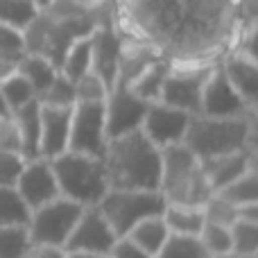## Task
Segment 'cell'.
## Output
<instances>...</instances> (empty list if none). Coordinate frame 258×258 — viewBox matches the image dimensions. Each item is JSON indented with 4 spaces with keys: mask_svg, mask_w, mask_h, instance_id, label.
<instances>
[{
    "mask_svg": "<svg viewBox=\"0 0 258 258\" xmlns=\"http://www.w3.org/2000/svg\"><path fill=\"white\" fill-rule=\"evenodd\" d=\"M109 188L159 190L161 150L141 132H129L107 143L102 156Z\"/></svg>",
    "mask_w": 258,
    "mask_h": 258,
    "instance_id": "6da1fadb",
    "label": "cell"
},
{
    "mask_svg": "<svg viewBox=\"0 0 258 258\" xmlns=\"http://www.w3.org/2000/svg\"><path fill=\"white\" fill-rule=\"evenodd\" d=\"M21 138V156L25 161L41 156V102L32 100L30 104L12 113Z\"/></svg>",
    "mask_w": 258,
    "mask_h": 258,
    "instance_id": "d6986e66",
    "label": "cell"
},
{
    "mask_svg": "<svg viewBox=\"0 0 258 258\" xmlns=\"http://www.w3.org/2000/svg\"><path fill=\"white\" fill-rule=\"evenodd\" d=\"M107 122L104 102H77L71 116V138L68 150L102 159L107 150Z\"/></svg>",
    "mask_w": 258,
    "mask_h": 258,
    "instance_id": "ba28073f",
    "label": "cell"
},
{
    "mask_svg": "<svg viewBox=\"0 0 258 258\" xmlns=\"http://www.w3.org/2000/svg\"><path fill=\"white\" fill-rule=\"evenodd\" d=\"M75 95L77 102H104L109 95V86L93 71H89L84 77L75 82Z\"/></svg>",
    "mask_w": 258,
    "mask_h": 258,
    "instance_id": "e575fe53",
    "label": "cell"
},
{
    "mask_svg": "<svg viewBox=\"0 0 258 258\" xmlns=\"http://www.w3.org/2000/svg\"><path fill=\"white\" fill-rule=\"evenodd\" d=\"M122 34L116 25H100L91 32V71L109 86H116Z\"/></svg>",
    "mask_w": 258,
    "mask_h": 258,
    "instance_id": "5bb4252c",
    "label": "cell"
},
{
    "mask_svg": "<svg viewBox=\"0 0 258 258\" xmlns=\"http://www.w3.org/2000/svg\"><path fill=\"white\" fill-rule=\"evenodd\" d=\"M170 68H172V61L168 57H161L156 59L152 66H147L132 84L127 86L132 93H136L141 100L145 102H159L161 98V89L165 84V77H168Z\"/></svg>",
    "mask_w": 258,
    "mask_h": 258,
    "instance_id": "7402d4cb",
    "label": "cell"
},
{
    "mask_svg": "<svg viewBox=\"0 0 258 258\" xmlns=\"http://www.w3.org/2000/svg\"><path fill=\"white\" fill-rule=\"evenodd\" d=\"M16 71L32 84V89H34V93H36V100H39V95L43 93V91L52 84L54 77H57L59 68L54 66L50 59L41 57V54L25 52L21 59H18V68H16Z\"/></svg>",
    "mask_w": 258,
    "mask_h": 258,
    "instance_id": "603a6c76",
    "label": "cell"
},
{
    "mask_svg": "<svg viewBox=\"0 0 258 258\" xmlns=\"http://www.w3.org/2000/svg\"><path fill=\"white\" fill-rule=\"evenodd\" d=\"M118 240L116 231L111 224L104 220L98 206H84L80 220H77L75 229L71 231L63 249L66 251H86V254H95L107 258L111 251L113 242Z\"/></svg>",
    "mask_w": 258,
    "mask_h": 258,
    "instance_id": "9c48e42d",
    "label": "cell"
},
{
    "mask_svg": "<svg viewBox=\"0 0 258 258\" xmlns=\"http://www.w3.org/2000/svg\"><path fill=\"white\" fill-rule=\"evenodd\" d=\"M30 206L25 204L14 186H0V227L30 222Z\"/></svg>",
    "mask_w": 258,
    "mask_h": 258,
    "instance_id": "484cf974",
    "label": "cell"
},
{
    "mask_svg": "<svg viewBox=\"0 0 258 258\" xmlns=\"http://www.w3.org/2000/svg\"><path fill=\"white\" fill-rule=\"evenodd\" d=\"M0 116H12V111H9L7 102H5V95H3V91H0Z\"/></svg>",
    "mask_w": 258,
    "mask_h": 258,
    "instance_id": "7dc6e473",
    "label": "cell"
},
{
    "mask_svg": "<svg viewBox=\"0 0 258 258\" xmlns=\"http://www.w3.org/2000/svg\"><path fill=\"white\" fill-rule=\"evenodd\" d=\"M247 111L249 109L245 107L242 98L233 89L224 68L218 63L211 71L209 80L204 84V91H202L200 113H204V116H218V118H240V116H247Z\"/></svg>",
    "mask_w": 258,
    "mask_h": 258,
    "instance_id": "4fadbf2b",
    "label": "cell"
},
{
    "mask_svg": "<svg viewBox=\"0 0 258 258\" xmlns=\"http://www.w3.org/2000/svg\"><path fill=\"white\" fill-rule=\"evenodd\" d=\"M147 107H150V102L141 100L127 86H113L104 100V122H107L109 141L141 129Z\"/></svg>",
    "mask_w": 258,
    "mask_h": 258,
    "instance_id": "30bf717a",
    "label": "cell"
},
{
    "mask_svg": "<svg viewBox=\"0 0 258 258\" xmlns=\"http://www.w3.org/2000/svg\"><path fill=\"white\" fill-rule=\"evenodd\" d=\"M172 236L165 224L163 215H152V218H145L127 233V238L132 242H136L143 251H147L152 258L161 251V247L168 242V238Z\"/></svg>",
    "mask_w": 258,
    "mask_h": 258,
    "instance_id": "ffe728a7",
    "label": "cell"
},
{
    "mask_svg": "<svg viewBox=\"0 0 258 258\" xmlns=\"http://www.w3.org/2000/svg\"><path fill=\"white\" fill-rule=\"evenodd\" d=\"M163 220L168 224L172 236H200L204 227V211L200 206H186V204H165Z\"/></svg>",
    "mask_w": 258,
    "mask_h": 258,
    "instance_id": "44dd1931",
    "label": "cell"
},
{
    "mask_svg": "<svg viewBox=\"0 0 258 258\" xmlns=\"http://www.w3.org/2000/svg\"><path fill=\"white\" fill-rule=\"evenodd\" d=\"M183 145L200 161L229 152L247 150V120L240 118H218L195 113L190 116Z\"/></svg>",
    "mask_w": 258,
    "mask_h": 258,
    "instance_id": "277c9868",
    "label": "cell"
},
{
    "mask_svg": "<svg viewBox=\"0 0 258 258\" xmlns=\"http://www.w3.org/2000/svg\"><path fill=\"white\" fill-rule=\"evenodd\" d=\"M218 63L220 61H172V68H170L165 84L161 89L159 102L188 111L192 116L200 113L202 91H204L211 71Z\"/></svg>",
    "mask_w": 258,
    "mask_h": 258,
    "instance_id": "8992f818",
    "label": "cell"
},
{
    "mask_svg": "<svg viewBox=\"0 0 258 258\" xmlns=\"http://www.w3.org/2000/svg\"><path fill=\"white\" fill-rule=\"evenodd\" d=\"M218 195H222L224 200L231 202V204L238 206V209L258 202V168L251 163V168L247 170L245 174H240L233 183H229L227 188H222Z\"/></svg>",
    "mask_w": 258,
    "mask_h": 258,
    "instance_id": "d4e9b609",
    "label": "cell"
},
{
    "mask_svg": "<svg viewBox=\"0 0 258 258\" xmlns=\"http://www.w3.org/2000/svg\"><path fill=\"white\" fill-rule=\"evenodd\" d=\"M211 258H249V256H240L236 251H229V254H222V256H211Z\"/></svg>",
    "mask_w": 258,
    "mask_h": 258,
    "instance_id": "681fc988",
    "label": "cell"
},
{
    "mask_svg": "<svg viewBox=\"0 0 258 258\" xmlns=\"http://www.w3.org/2000/svg\"><path fill=\"white\" fill-rule=\"evenodd\" d=\"M254 165H256V168H258V156L254 154Z\"/></svg>",
    "mask_w": 258,
    "mask_h": 258,
    "instance_id": "f907efd6",
    "label": "cell"
},
{
    "mask_svg": "<svg viewBox=\"0 0 258 258\" xmlns=\"http://www.w3.org/2000/svg\"><path fill=\"white\" fill-rule=\"evenodd\" d=\"M73 107L41 104V156L54 159L68 150Z\"/></svg>",
    "mask_w": 258,
    "mask_h": 258,
    "instance_id": "2e32d148",
    "label": "cell"
},
{
    "mask_svg": "<svg viewBox=\"0 0 258 258\" xmlns=\"http://www.w3.org/2000/svg\"><path fill=\"white\" fill-rule=\"evenodd\" d=\"M0 150H9L21 154V138H18L14 116H0Z\"/></svg>",
    "mask_w": 258,
    "mask_h": 258,
    "instance_id": "ab89813d",
    "label": "cell"
},
{
    "mask_svg": "<svg viewBox=\"0 0 258 258\" xmlns=\"http://www.w3.org/2000/svg\"><path fill=\"white\" fill-rule=\"evenodd\" d=\"M190 116L192 113L174 109V107H170V104L150 102V107H147V111H145V118H143L141 132L145 134L159 150L170 147V145H179V143H183Z\"/></svg>",
    "mask_w": 258,
    "mask_h": 258,
    "instance_id": "8fae6325",
    "label": "cell"
},
{
    "mask_svg": "<svg viewBox=\"0 0 258 258\" xmlns=\"http://www.w3.org/2000/svg\"><path fill=\"white\" fill-rule=\"evenodd\" d=\"M32 240L25 224L0 227V258H23Z\"/></svg>",
    "mask_w": 258,
    "mask_h": 258,
    "instance_id": "83f0119b",
    "label": "cell"
},
{
    "mask_svg": "<svg viewBox=\"0 0 258 258\" xmlns=\"http://www.w3.org/2000/svg\"><path fill=\"white\" fill-rule=\"evenodd\" d=\"M66 258H102V256L86 254V251H66Z\"/></svg>",
    "mask_w": 258,
    "mask_h": 258,
    "instance_id": "bcb514c9",
    "label": "cell"
},
{
    "mask_svg": "<svg viewBox=\"0 0 258 258\" xmlns=\"http://www.w3.org/2000/svg\"><path fill=\"white\" fill-rule=\"evenodd\" d=\"M100 213L104 215L118 238L127 236L141 220L161 215L165 200L159 190H141V188H109L98 202Z\"/></svg>",
    "mask_w": 258,
    "mask_h": 258,
    "instance_id": "5b68a950",
    "label": "cell"
},
{
    "mask_svg": "<svg viewBox=\"0 0 258 258\" xmlns=\"http://www.w3.org/2000/svg\"><path fill=\"white\" fill-rule=\"evenodd\" d=\"M254 258H258V254H256V256H254Z\"/></svg>",
    "mask_w": 258,
    "mask_h": 258,
    "instance_id": "816d5d0a",
    "label": "cell"
},
{
    "mask_svg": "<svg viewBox=\"0 0 258 258\" xmlns=\"http://www.w3.org/2000/svg\"><path fill=\"white\" fill-rule=\"evenodd\" d=\"M204 211V220L213 224H222V227H231L238 218H240V209L233 206L231 202H227L222 195L213 192V195L206 200V204L202 206Z\"/></svg>",
    "mask_w": 258,
    "mask_h": 258,
    "instance_id": "836d02e7",
    "label": "cell"
},
{
    "mask_svg": "<svg viewBox=\"0 0 258 258\" xmlns=\"http://www.w3.org/2000/svg\"><path fill=\"white\" fill-rule=\"evenodd\" d=\"M39 14V7L30 0H0V23L12 25L16 30H25L32 18Z\"/></svg>",
    "mask_w": 258,
    "mask_h": 258,
    "instance_id": "4dcf8cb0",
    "label": "cell"
},
{
    "mask_svg": "<svg viewBox=\"0 0 258 258\" xmlns=\"http://www.w3.org/2000/svg\"><path fill=\"white\" fill-rule=\"evenodd\" d=\"M245 120H247V150L258 156V109H249Z\"/></svg>",
    "mask_w": 258,
    "mask_h": 258,
    "instance_id": "b9f144b4",
    "label": "cell"
},
{
    "mask_svg": "<svg viewBox=\"0 0 258 258\" xmlns=\"http://www.w3.org/2000/svg\"><path fill=\"white\" fill-rule=\"evenodd\" d=\"M30 3H32V5H36L39 9H45L50 3H52V0H30Z\"/></svg>",
    "mask_w": 258,
    "mask_h": 258,
    "instance_id": "c3c4849f",
    "label": "cell"
},
{
    "mask_svg": "<svg viewBox=\"0 0 258 258\" xmlns=\"http://www.w3.org/2000/svg\"><path fill=\"white\" fill-rule=\"evenodd\" d=\"M89 71H91V34L77 39L68 48V52L63 54V61L59 66V73L63 77H68L71 82H77Z\"/></svg>",
    "mask_w": 258,
    "mask_h": 258,
    "instance_id": "cb8c5ba5",
    "label": "cell"
},
{
    "mask_svg": "<svg viewBox=\"0 0 258 258\" xmlns=\"http://www.w3.org/2000/svg\"><path fill=\"white\" fill-rule=\"evenodd\" d=\"M0 54L9 59H16V61L25 54V41H23L21 30L0 23Z\"/></svg>",
    "mask_w": 258,
    "mask_h": 258,
    "instance_id": "d590c367",
    "label": "cell"
},
{
    "mask_svg": "<svg viewBox=\"0 0 258 258\" xmlns=\"http://www.w3.org/2000/svg\"><path fill=\"white\" fill-rule=\"evenodd\" d=\"M107 258H152V256L147 254V251H143L136 242L129 240L127 236H122L113 242V247H111V251H109Z\"/></svg>",
    "mask_w": 258,
    "mask_h": 258,
    "instance_id": "60d3db41",
    "label": "cell"
},
{
    "mask_svg": "<svg viewBox=\"0 0 258 258\" xmlns=\"http://www.w3.org/2000/svg\"><path fill=\"white\" fill-rule=\"evenodd\" d=\"M159 192L163 195L165 204H186L200 209L213 195L202 161L183 143L161 150Z\"/></svg>",
    "mask_w": 258,
    "mask_h": 258,
    "instance_id": "7a4b0ae2",
    "label": "cell"
},
{
    "mask_svg": "<svg viewBox=\"0 0 258 258\" xmlns=\"http://www.w3.org/2000/svg\"><path fill=\"white\" fill-rule=\"evenodd\" d=\"M231 251L254 258L258 254V224L238 218L231 224Z\"/></svg>",
    "mask_w": 258,
    "mask_h": 258,
    "instance_id": "f546056e",
    "label": "cell"
},
{
    "mask_svg": "<svg viewBox=\"0 0 258 258\" xmlns=\"http://www.w3.org/2000/svg\"><path fill=\"white\" fill-rule=\"evenodd\" d=\"M251 163H254V154L249 150H238V152H229V154L204 159L202 168H204V174L209 179L213 192H220L229 183L236 181L240 174H245L251 168Z\"/></svg>",
    "mask_w": 258,
    "mask_h": 258,
    "instance_id": "e0dca14e",
    "label": "cell"
},
{
    "mask_svg": "<svg viewBox=\"0 0 258 258\" xmlns=\"http://www.w3.org/2000/svg\"><path fill=\"white\" fill-rule=\"evenodd\" d=\"M0 91H3L5 102H7V107L12 113L16 111V109L30 104L32 100H36V93H34V89H32V84L18 71L12 73L7 80L0 82Z\"/></svg>",
    "mask_w": 258,
    "mask_h": 258,
    "instance_id": "4316f807",
    "label": "cell"
},
{
    "mask_svg": "<svg viewBox=\"0 0 258 258\" xmlns=\"http://www.w3.org/2000/svg\"><path fill=\"white\" fill-rule=\"evenodd\" d=\"M50 163L61 197L77 202L80 206H98V202L109 190L104 163L98 156L66 150L63 154L50 159Z\"/></svg>",
    "mask_w": 258,
    "mask_h": 258,
    "instance_id": "3957f363",
    "label": "cell"
},
{
    "mask_svg": "<svg viewBox=\"0 0 258 258\" xmlns=\"http://www.w3.org/2000/svg\"><path fill=\"white\" fill-rule=\"evenodd\" d=\"M161 57H165L163 50H161L159 45H154L152 41L122 34L116 86H129L147 66H152V63Z\"/></svg>",
    "mask_w": 258,
    "mask_h": 258,
    "instance_id": "9a60e30c",
    "label": "cell"
},
{
    "mask_svg": "<svg viewBox=\"0 0 258 258\" xmlns=\"http://www.w3.org/2000/svg\"><path fill=\"white\" fill-rule=\"evenodd\" d=\"M14 188H16L18 195L25 200L30 211H34V209H39V206L48 204V202L57 200V197H61L52 163H50V159H43V156L25 161V165H23Z\"/></svg>",
    "mask_w": 258,
    "mask_h": 258,
    "instance_id": "7c38bea8",
    "label": "cell"
},
{
    "mask_svg": "<svg viewBox=\"0 0 258 258\" xmlns=\"http://www.w3.org/2000/svg\"><path fill=\"white\" fill-rule=\"evenodd\" d=\"M16 68H18L16 59H9V57H3V54H0V82L7 80L12 73H16Z\"/></svg>",
    "mask_w": 258,
    "mask_h": 258,
    "instance_id": "ee69618b",
    "label": "cell"
},
{
    "mask_svg": "<svg viewBox=\"0 0 258 258\" xmlns=\"http://www.w3.org/2000/svg\"><path fill=\"white\" fill-rule=\"evenodd\" d=\"M240 218H245V220H249V222L258 224V202H254V204H249V206H242Z\"/></svg>",
    "mask_w": 258,
    "mask_h": 258,
    "instance_id": "f6af8a7d",
    "label": "cell"
},
{
    "mask_svg": "<svg viewBox=\"0 0 258 258\" xmlns=\"http://www.w3.org/2000/svg\"><path fill=\"white\" fill-rule=\"evenodd\" d=\"M233 52L242 54L245 59L258 63V25L238 34V41H236V45H233Z\"/></svg>",
    "mask_w": 258,
    "mask_h": 258,
    "instance_id": "74e56055",
    "label": "cell"
},
{
    "mask_svg": "<svg viewBox=\"0 0 258 258\" xmlns=\"http://www.w3.org/2000/svg\"><path fill=\"white\" fill-rule=\"evenodd\" d=\"M82 211H84V206L66 200V197H57V200L34 209L30 213V222H27L30 240L34 245L63 247L71 231L75 229Z\"/></svg>",
    "mask_w": 258,
    "mask_h": 258,
    "instance_id": "52a82bcc",
    "label": "cell"
},
{
    "mask_svg": "<svg viewBox=\"0 0 258 258\" xmlns=\"http://www.w3.org/2000/svg\"><path fill=\"white\" fill-rule=\"evenodd\" d=\"M39 102L48 104V107H75V102H77L75 82H71L61 73H57L52 84L39 95Z\"/></svg>",
    "mask_w": 258,
    "mask_h": 258,
    "instance_id": "1f68e13d",
    "label": "cell"
},
{
    "mask_svg": "<svg viewBox=\"0 0 258 258\" xmlns=\"http://www.w3.org/2000/svg\"><path fill=\"white\" fill-rule=\"evenodd\" d=\"M23 165H25V159L18 152L0 150V186H14Z\"/></svg>",
    "mask_w": 258,
    "mask_h": 258,
    "instance_id": "8d00e7d4",
    "label": "cell"
},
{
    "mask_svg": "<svg viewBox=\"0 0 258 258\" xmlns=\"http://www.w3.org/2000/svg\"><path fill=\"white\" fill-rule=\"evenodd\" d=\"M236 21H238V30L240 32L256 27L258 25V0H236Z\"/></svg>",
    "mask_w": 258,
    "mask_h": 258,
    "instance_id": "f35d334b",
    "label": "cell"
},
{
    "mask_svg": "<svg viewBox=\"0 0 258 258\" xmlns=\"http://www.w3.org/2000/svg\"><path fill=\"white\" fill-rule=\"evenodd\" d=\"M197 238L204 245V249L209 251V256H222L231 251V227L204 222V227H202Z\"/></svg>",
    "mask_w": 258,
    "mask_h": 258,
    "instance_id": "d6a6232c",
    "label": "cell"
},
{
    "mask_svg": "<svg viewBox=\"0 0 258 258\" xmlns=\"http://www.w3.org/2000/svg\"><path fill=\"white\" fill-rule=\"evenodd\" d=\"M154 258H211L200 238L195 236H170Z\"/></svg>",
    "mask_w": 258,
    "mask_h": 258,
    "instance_id": "f1b7e54d",
    "label": "cell"
},
{
    "mask_svg": "<svg viewBox=\"0 0 258 258\" xmlns=\"http://www.w3.org/2000/svg\"><path fill=\"white\" fill-rule=\"evenodd\" d=\"M220 66L224 68L227 77L231 80L233 89L242 98L247 109H258V63L245 59L238 52H227L220 59Z\"/></svg>",
    "mask_w": 258,
    "mask_h": 258,
    "instance_id": "ac0fdd59",
    "label": "cell"
},
{
    "mask_svg": "<svg viewBox=\"0 0 258 258\" xmlns=\"http://www.w3.org/2000/svg\"><path fill=\"white\" fill-rule=\"evenodd\" d=\"M23 258H66V249L54 245H34L32 242Z\"/></svg>",
    "mask_w": 258,
    "mask_h": 258,
    "instance_id": "7bdbcfd3",
    "label": "cell"
}]
</instances>
